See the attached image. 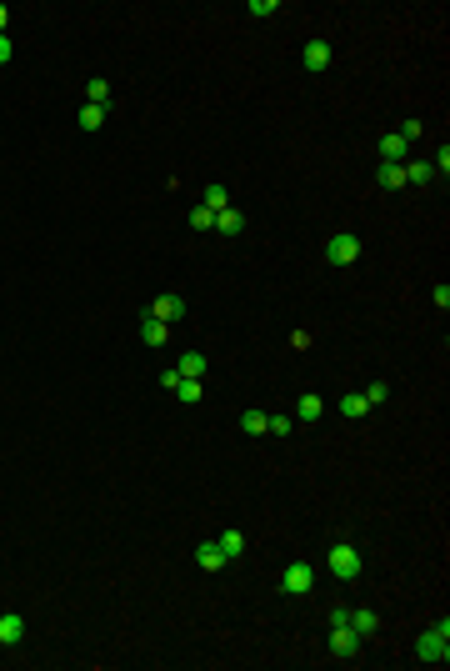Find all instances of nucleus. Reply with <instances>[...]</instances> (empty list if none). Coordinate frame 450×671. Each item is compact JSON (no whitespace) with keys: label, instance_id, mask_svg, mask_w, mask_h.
<instances>
[{"label":"nucleus","instance_id":"nucleus-1","mask_svg":"<svg viewBox=\"0 0 450 671\" xmlns=\"http://www.w3.org/2000/svg\"><path fill=\"white\" fill-rule=\"evenodd\" d=\"M415 656H420V661H430V666H435V661H450V622H445V617H440L430 631H420Z\"/></svg>","mask_w":450,"mask_h":671},{"label":"nucleus","instance_id":"nucleus-2","mask_svg":"<svg viewBox=\"0 0 450 671\" xmlns=\"http://www.w3.org/2000/svg\"><path fill=\"white\" fill-rule=\"evenodd\" d=\"M330 571L341 576V581H355V576H360V551H355L351 541H335V546H330Z\"/></svg>","mask_w":450,"mask_h":671},{"label":"nucleus","instance_id":"nucleus-3","mask_svg":"<svg viewBox=\"0 0 450 671\" xmlns=\"http://www.w3.org/2000/svg\"><path fill=\"white\" fill-rule=\"evenodd\" d=\"M355 256H360V236H351V231L330 236V246H325V261H330V266H351Z\"/></svg>","mask_w":450,"mask_h":671},{"label":"nucleus","instance_id":"nucleus-4","mask_svg":"<svg viewBox=\"0 0 450 671\" xmlns=\"http://www.w3.org/2000/svg\"><path fill=\"white\" fill-rule=\"evenodd\" d=\"M280 586H286L291 596H305V591L315 586V566H310V562H291L286 576H280Z\"/></svg>","mask_w":450,"mask_h":671},{"label":"nucleus","instance_id":"nucleus-5","mask_svg":"<svg viewBox=\"0 0 450 671\" xmlns=\"http://www.w3.org/2000/svg\"><path fill=\"white\" fill-rule=\"evenodd\" d=\"M145 316H155V321H165V326H171V321H181V316H186V301H181V296H155Z\"/></svg>","mask_w":450,"mask_h":671},{"label":"nucleus","instance_id":"nucleus-6","mask_svg":"<svg viewBox=\"0 0 450 671\" xmlns=\"http://www.w3.org/2000/svg\"><path fill=\"white\" fill-rule=\"evenodd\" d=\"M330 651H335V656H355V651H360V636H355L351 627H330Z\"/></svg>","mask_w":450,"mask_h":671},{"label":"nucleus","instance_id":"nucleus-7","mask_svg":"<svg viewBox=\"0 0 450 671\" xmlns=\"http://www.w3.org/2000/svg\"><path fill=\"white\" fill-rule=\"evenodd\" d=\"M375 181H380V191H401V186H406V165H401V160H380Z\"/></svg>","mask_w":450,"mask_h":671},{"label":"nucleus","instance_id":"nucleus-8","mask_svg":"<svg viewBox=\"0 0 450 671\" xmlns=\"http://www.w3.org/2000/svg\"><path fill=\"white\" fill-rule=\"evenodd\" d=\"M195 562H200V571H225V562H231V556H225V551H220L215 541H200Z\"/></svg>","mask_w":450,"mask_h":671},{"label":"nucleus","instance_id":"nucleus-9","mask_svg":"<svg viewBox=\"0 0 450 671\" xmlns=\"http://www.w3.org/2000/svg\"><path fill=\"white\" fill-rule=\"evenodd\" d=\"M300 61H305V71H325V66H330V45H325V40H310V45L300 50Z\"/></svg>","mask_w":450,"mask_h":671},{"label":"nucleus","instance_id":"nucleus-10","mask_svg":"<svg viewBox=\"0 0 450 671\" xmlns=\"http://www.w3.org/2000/svg\"><path fill=\"white\" fill-rule=\"evenodd\" d=\"M241 226H245V215H241L236 206H225V210H215V231H220V236H241Z\"/></svg>","mask_w":450,"mask_h":671},{"label":"nucleus","instance_id":"nucleus-11","mask_svg":"<svg viewBox=\"0 0 450 671\" xmlns=\"http://www.w3.org/2000/svg\"><path fill=\"white\" fill-rule=\"evenodd\" d=\"M375 627H380L375 611H365V606H360V611H351V631H355L360 641H365V636H375Z\"/></svg>","mask_w":450,"mask_h":671},{"label":"nucleus","instance_id":"nucleus-12","mask_svg":"<svg viewBox=\"0 0 450 671\" xmlns=\"http://www.w3.org/2000/svg\"><path fill=\"white\" fill-rule=\"evenodd\" d=\"M140 341H145V346H165V341H171V331H165V321L145 316V326H140Z\"/></svg>","mask_w":450,"mask_h":671},{"label":"nucleus","instance_id":"nucleus-13","mask_svg":"<svg viewBox=\"0 0 450 671\" xmlns=\"http://www.w3.org/2000/svg\"><path fill=\"white\" fill-rule=\"evenodd\" d=\"M176 371H181V381H200V376H205V356H200V351H186Z\"/></svg>","mask_w":450,"mask_h":671},{"label":"nucleus","instance_id":"nucleus-14","mask_svg":"<svg viewBox=\"0 0 450 671\" xmlns=\"http://www.w3.org/2000/svg\"><path fill=\"white\" fill-rule=\"evenodd\" d=\"M25 636V617H0V646H16Z\"/></svg>","mask_w":450,"mask_h":671},{"label":"nucleus","instance_id":"nucleus-15","mask_svg":"<svg viewBox=\"0 0 450 671\" xmlns=\"http://www.w3.org/2000/svg\"><path fill=\"white\" fill-rule=\"evenodd\" d=\"M430 181H435L430 160H411V165H406V186H430Z\"/></svg>","mask_w":450,"mask_h":671},{"label":"nucleus","instance_id":"nucleus-16","mask_svg":"<svg viewBox=\"0 0 450 671\" xmlns=\"http://www.w3.org/2000/svg\"><path fill=\"white\" fill-rule=\"evenodd\" d=\"M320 411H325V401L315 396V391H305L300 406H296V416H300V421H320Z\"/></svg>","mask_w":450,"mask_h":671},{"label":"nucleus","instance_id":"nucleus-17","mask_svg":"<svg viewBox=\"0 0 450 671\" xmlns=\"http://www.w3.org/2000/svg\"><path fill=\"white\" fill-rule=\"evenodd\" d=\"M200 206H205V210H225V206H231V191H225V186H205Z\"/></svg>","mask_w":450,"mask_h":671},{"label":"nucleus","instance_id":"nucleus-18","mask_svg":"<svg viewBox=\"0 0 450 671\" xmlns=\"http://www.w3.org/2000/svg\"><path fill=\"white\" fill-rule=\"evenodd\" d=\"M341 416H355V421H360V416H370V401L351 391V396H341Z\"/></svg>","mask_w":450,"mask_h":671},{"label":"nucleus","instance_id":"nucleus-19","mask_svg":"<svg viewBox=\"0 0 450 671\" xmlns=\"http://www.w3.org/2000/svg\"><path fill=\"white\" fill-rule=\"evenodd\" d=\"M215 546H220V551H225V556L236 562V556L245 551V536H241V531H220V541H215Z\"/></svg>","mask_w":450,"mask_h":671},{"label":"nucleus","instance_id":"nucleus-20","mask_svg":"<svg viewBox=\"0 0 450 671\" xmlns=\"http://www.w3.org/2000/svg\"><path fill=\"white\" fill-rule=\"evenodd\" d=\"M105 126V105H80V131H100Z\"/></svg>","mask_w":450,"mask_h":671},{"label":"nucleus","instance_id":"nucleus-21","mask_svg":"<svg viewBox=\"0 0 450 671\" xmlns=\"http://www.w3.org/2000/svg\"><path fill=\"white\" fill-rule=\"evenodd\" d=\"M406 150H411V146H406L401 136H380V160H401Z\"/></svg>","mask_w":450,"mask_h":671},{"label":"nucleus","instance_id":"nucleus-22","mask_svg":"<svg viewBox=\"0 0 450 671\" xmlns=\"http://www.w3.org/2000/svg\"><path fill=\"white\" fill-rule=\"evenodd\" d=\"M186 220H190V231H215V210H205V206H195Z\"/></svg>","mask_w":450,"mask_h":671},{"label":"nucleus","instance_id":"nucleus-23","mask_svg":"<svg viewBox=\"0 0 450 671\" xmlns=\"http://www.w3.org/2000/svg\"><path fill=\"white\" fill-rule=\"evenodd\" d=\"M105 100H110V85H105V81L95 76V81L85 85V105H105Z\"/></svg>","mask_w":450,"mask_h":671},{"label":"nucleus","instance_id":"nucleus-24","mask_svg":"<svg viewBox=\"0 0 450 671\" xmlns=\"http://www.w3.org/2000/svg\"><path fill=\"white\" fill-rule=\"evenodd\" d=\"M241 431H245V436H265V411H245V416H241Z\"/></svg>","mask_w":450,"mask_h":671},{"label":"nucleus","instance_id":"nucleus-25","mask_svg":"<svg viewBox=\"0 0 450 671\" xmlns=\"http://www.w3.org/2000/svg\"><path fill=\"white\" fill-rule=\"evenodd\" d=\"M176 396H181L186 406H195V401H200V381H181V386H176Z\"/></svg>","mask_w":450,"mask_h":671},{"label":"nucleus","instance_id":"nucleus-26","mask_svg":"<svg viewBox=\"0 0 450 671\" xmlns=\"http://www.w3.org/2000/svg\"><path fill=\"white\" fill-rule=\"evenodd\" d=\"M291 426H296L291 416H265V431H270V436H291Z\"/></svg>","mask_w":450,"mask_h":671},{"label":"nucleus","instance_id":"nucleus-27","mask_svg":"<svg viewBox=\"0 0 450 671\" xmlns=\"http://www.w3.org/2000/svg\"><path fill=\"white\" fill-rule=\"evenodd\" d=\"M385 396H390V386H385V381H370V391H365V401H370V406H380Z\"/></svg>","mask_w":450,"mask_h":671},{"label":"nucleus","instance_id":"nucleus-28","mask_svg":"<svg viewBox=\"0 0 450 671\" xmlns=\"http://www.w3.org/2000/svg\"><path fill=\"white\" fill-rule=\"evenodd\" d=\"M396 136H401V141H406V146H411V141H420V121H406V126H401V131H396Z\"/></svg>","mask_w":450,"mask_h":671},{"label":"nucleus","instance_id":"nucleus-29","mask_svg":"<svg viewBox=\"0 0 450 671\" xmlns=\"http://www.w3.org/2000/svg\"><path fill=\"white\" fill-rule=\"evenodd\" d=\"M291 346H296V351H310V331H291Z\"/></svg>","mask_w":450,"mask_h":671},{"label":"nucleus","instance_id":"nucleus-30","mask_svg":"<svg viewBox=\"0 0 450 671\" xmlns=\"http://www.w3.org/2000/svg\"><path fill=\"white\" fill-rule=\"evenodd\" d=\"M11 55H16V50H11V35H0V66H6Z\"/></svg>","mask_w":450,"mask_h":671},{"label":"nucleus","instance_id":"nucleus-31","mask_svg":"<svg viewBox=\"0 0 450 671\" xmlns=\"http://www.w3.org/2000/svg\"><path fill=\"white\" fill-rule=\"evenodd\" d=\"M6 20H11V11H6V6H0V35H6Z\"/></svg>","mask_w":450,"mask_h":671}]
</instances>
